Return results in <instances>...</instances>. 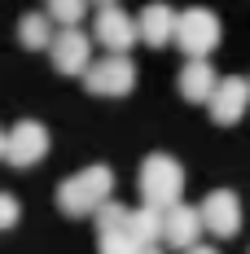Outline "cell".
Masks as SVG:
<instances>
[{
	"instance_id": "4fadbf2b",
	"label": "cell",
	"mask_w": 250,
	"mask_h": 254,
	"mask_svg": "<svg viewBox=\"0 0 250 254\" xmlns=\"http://www.w3.org/2000/svg\"><path fill=\"white\" fill-rule=\"evenodd\" d=\"M127 232H132L136 246H158V237H163V210H158V206H136V210H127Z\"/></svg>"
},
{
	"instance_id": "5b68a950",
	"label": "cell",
	"mask_w": 250,
	"mask_h": 254,
	"mask_svg": "<svg viewBox=\"0 0 250 254\" xmlns=\"http://www.w3.org/2000/svg\"><path fill=\"white\" fill-rule=\"evenodd\" d=\"M49 127L35 123V119H22V123H13V131L4 136V153L0 158H9L13 167H35L44 153H49Z\"/></svg>"
},
{
	"instance_id": "e0dca14e",
	"label": "cell",
	"mask_w": 250,
	"mask_h": 254,
	"mask_svg": "<svg viewBox=\"0 0 250 254\" xmlns=\"http://www.w3.org/2000/svg\"><path fill=\"white\" fill-rule=\"evenodd\" d=\"M18 219H22V202L13 193H0V232L18 228Z\"/></svg>"
},
{
	"instance_id": "44dd1931",
	"label": "cell",
	"mask_w": 250,
	"mask_h": 254,
	"mask_svg": "<svg viewBox=\"0 0 250 254\" xmlns=\"http://www.w3.org/2000/svg\"><path fill=\"white\" fill-rule=\"evenodd\" d=\"M97 4H119V0H97Z\"/></svg>"
},
{
	"instance_id": "8fae6325",
	"label": "cell",
	"mask_w": 250,
	"mask_h": 254,
	"mask_svg": "<svg viewBox=\"0 0 250 254\" xmlns=\"http://www.w3.org/2000/svg\"><path fill=\"white\" fill-rule=\"evenodd\" d=\"M132 22H136V40H145L150 49H163V44H171L175 9H171V4H163V0H154V4H145Z\"/></svg>"
},
{
	"instance_id": "9c48e42d",
	"label": "cell",
	"mask_w": 250,
	"mask_h": 254,
	"mask_svg": "<svg viewBox=\"0 0 250 254\" xmlns=\"http://www.w3.org/2000/svg\"><path fill=\"white\" fill-rule=\"evenodd\" d=\"M92 40L105 44V53H127L136 44V22H132V13H123L119 4H101V13L92 18Z\"/></svg>"
},
{
	"instance_id": "2e32d148",
	"label": "cell",
	"mask_w": 250,
	"mask_h": 254,
	"mask_svg": "<svg viewBox=\"0 0 250 254\" xmlns=\"http://www.w3.org/2000/svg\"><path fill=\"white\" fill-rule=\"evenodd\" d=\"M97 250L101 254H136L141 246L132 241L127 224H119V228H97Z\"/></svg>"
},
{
	"instance_id": "8992f818",
	"label": "cell",
	"mask_w": 250,
	"mask_h": 254,
	"mask_svg": "<svg viewBox=\"0 0 250 254\" xmlns=\"http://www.w3.org/2000/svg\"><path fill=\"white\" fill-rule=\"evenodd\" d=\"M198 219H202V232L237 237V228H242V202H237V193H233V189L206 193V202L198 206Z\"/></svg>"
},
{
	"instance_id": "5bb4252c",
	"label": "cell",
	"mask_w": 250,
	"mask_h": 254,
	"mask_svg": "<svg viewBox=\"0 0 250 254\" xmlns=\"http://www.w3.org/2000/svg\"><path fill=\"white\" fill-rule=\"evenodd\" d=\"M18 40H22V49H31V53H49L53 22L44 13H22V18H18Z\"/></svg>"
},
{
	"instance_id": "277c9868",
	"label": "cell",
	"mask_w": 250,
	"mask_h": 254,
	"mask_svg": "<svg viewBox=\"0 0 250 254\" xmlns=\"http://www.w3.org/2000/svg\"><path fill=\"white\" fill-rule=\"evenodd\" d=\"M83 83H88L92 97H127V92L136 88V66H132L127 53H110V57L88 62Z\"/></svg>"
},
{
	"instance_id": "3957f363",
	"label": "cell",
	"mask_w": 250,
	"mask_h": 254,
	"mask_svg": "<svg viewBox=\"0 0 250 254\" xmlns=\"http://www.w3.org/2000/svg\"><path fill=\"white\" fill-rule=\"evenodd\" d=\"M171 40L180 44V53H184V57H206V53L220 49L224 31H220V18H215L211 9L193 4V9H180V13H175Z\"/></svg>"
},
{
	"instance_id": "7c38bea8",
	"label": "cell",
	"mask_w": 250,
	"mask_h": 254,
	"mask_svg": "<svg viewBox=\"0 0 250 254\" xmlns=\"http://www.w3.org/2000/svg\"><path fill=\"white\" fill-rule=\"evenodd\" d=\"M175 88H180V97H184V101L202 105L206 97H211V88H215V70H211V62H206V57H189V66L180 70Z\"/></svg>"
},
{
	"instance_id": "6da1fadb",
	"label": "cell",
	"mask_w": 250,
	"mask_h": 254,
	"mask_svg": "<svg viewBox=\"0 0 250 254\" xmlns=\"http://www.w3.org/2000/svg\"><path fill=\"white\" fill-rule=\"evenodd\" d=\"M114 193V171L110 167H83L75 176H66L57 184V206H62V215H92L105 197Z\"/></svg>"
},
{
	"instance_id": "ffe728a7",
	"label": "cell",
	"mask_w": 250,
	"mask_h": 254,
	"mask_svg": "<svg viewBox=\"0 0 250 254\" xmlns=\"http://www.w3.org/2000/svg\"><path fill=\"white\" fill-rule=\"evenodd\" d=\"M0 153H4V131H0Z\"/></svg>"
},
{
	"instance_id": "52a82bcc",
	"label": "cell",
	"mask_w": 250,
	"mask_h": 254,
	"mask_svg": "<svg viewBox=\"0 0 250 254\" xmlns=\"http://www.w3.org/2000/svg\"><path fill=\"white\" fill-rule=\"evenodd\" d=\"M53 66L62 70V75H83L88 70V62H92V35L88 31H79V26H66V31H53Z\"/></svg>"
},
{
	"instance_id": "9a60e30c",
	"label": "cell",
	"mask_w": 250,
	"mask_h": 254,
	"mask_svg": "<svg viewBox=\"0 0 250 254\" xmlns=\"http://www.w3.org/2000/svg\"><path fill=\"white\" fill-rule=\"evenodd\" d=\"M53 26H79L83 18H88V0H49V13H44Z\"/></svg>"
},
{
	"instance_id": "d6986e66",
	"label": "cell",
	"mask_w": 250,
	"mask_h": 254,
	"mask_svg": "<svg viewBox=\"0 0 250 254\" xmlns=\"http://www.w3.org/2000/svg\"><path fill=\"white\" fill-rule=\"evenodd\" d=\"M136 254H163V250H158V246H141Z\"/></svg>"
},
{
	"instance_id": "ac0fdd59",
	"label": "cell",
	"mask_w": 250,
	"mask_h": 254,
	"mask_svg": "<svg viewBox=\"0 0 250 254\" xmlns=\"http://www.w3.org/2000/svg\"><path fill=\"white\" fill-rule=\"evenodd\" d=\"M184 254H215V246H202V241H198V246H189Z\"/></svg>"
},
{
	"instance_id": "7a4b0ae2",
	"label": "cell",
	"mask_w": 250,
	"mask_h": 254,
	"mask_svg": "<svg viewBox=\"0 0 250 254\" xmlns=\"http://www.w3.org/2000/svg\"><path fill=\"white\" fill-rule=\"evenodd\" d=\"M141 197L145 206H158V210H167V206L180 202V193H184V167L175 162L171 153H150L145 162H141Z\"/></svg>"
},
{
	"instance_id": "30bf717a",
	"label": "cell",
	"mask_w": 250,
	"mask_h": 254,
	"mask_svg": "<svg viewBox=\"0 0 250 254\" xmlns=\"http://www.w3.org/2000/svg\"><path fill=\"white\" fill-rule=\"evenodd\" d=\"M158 241H167L171 250H189V246H198L202 241V219H198V206H184L175 202L163 210V237Z\"/></svg>"
},
{
	"instance_id": "ba28073f",
	"label": "cell",
	"mask_w": 250,
	"mask_h": 254,
	"mask_svg": "<svg viewBox=\"0 0 250 254\" xmlns=\"http://www.w3.org/2000/svg\"><path fill=\"white\" fill-rule=\"evenodd\" d=\"M246 101H250V83L242 75H228V79H215L211 97H206V110L220 127H233L242 114H246Z\"/></svg>"
}]
</instances>
